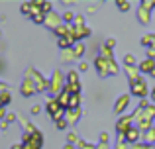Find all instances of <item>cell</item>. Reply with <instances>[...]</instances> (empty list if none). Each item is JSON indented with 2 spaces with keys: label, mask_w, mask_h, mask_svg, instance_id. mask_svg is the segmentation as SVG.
Returning <instances> with one entry per match:
<instances>
[{
  "label": "cell",
  "mask_w": 155,
  "mask_h": 149,
  "mask_svg": "<svg viewBox=\"0 0 155 149\" xmlns=\"http://www.w3.org/2000/svg\"><path fill=\"white\" fill-rule=\"evenodd\" d=\"M34 138H35V134L34 135H24V143H22V149H39V147H41V141H43V139L41 138H39V139H35V141H34Z\"/></svg>",
  "instance_id": "cell-1"
},
{
  "label": "cell",
  "mask_w": 155,
  "mask_h": 149,
  "mask_svg": "<svg viewBox=\"0 0 155 149\" xmlns=\"http://www.w3.org/2000/svg\"><path fill=\"white\" fill-rule=\"evenodd\" d=\"M145 92H147V84H145V80H134L132 83V94L136 96H143Z\"/></svg>",
  "instance_id": "cell-2"
},
{
  "label": "cell",
  "mask_w": 155,
  "mask_h": 149,
  "mask_svg": "<svg viewBox=\"0 0 155 149\" xmlns=\"http://www.w3.org/2000/svg\"><path fill=\"white\" fill-rule=\"evenodd\" d=\"M140 71H143V73H153L155 71V63H153V59H147V61H143L140 65Z\"/></svg>",
  "instance_id": "cell-3"
},
{
  "label": "cell",
  "mask_w": 155,
  "mask_h": 149,
  "mask_svg": "<svg viewBox=\"0 0 155 149\" xmlns=\"http://www.w3.org/2000/svg\"><path fill=\"white\" fill-rule=\"evenodd\" d=\"M128 102H130V96H128V94L120 96V100H118V104H116V108H114V110H116V112H122V110H124V106H126Z\"/></svg>",
  "instance_id": "cell-4"
},
{
  "label": "cell",
  "mask_w": 155,
  "mask_h": 149,
  "mask_svg": "<svg viewBox=\"0 0 155 149\" xmlns=\"http://www.w3.org/2000/svg\"><path fill=\"white\" fill-rule=\"evenodd\" d=\"M126 139H128V141H137V130L130 128V130L126 131Z\"/></svg>",
  "instance_id": "cell-5"
},
{
  "label": "cell",
  "mask_w": 155,
  "mask_h": 149,
  "mask_svg": "<svg viewBox=\"0 0 155 149\" xmlns=\"http://www.w3.org/2000/svg\"><path fill=\"white\" fill-rule=\"evenodd\" d=\"M77 102H79V94H73L71 98H69V104H67V106L69 108H77V106H79Z\"/></svg>",
  "instance_id": "cell-6"
},
{
  "label": "cell",
  "mask_w": 155,
  "mask_h": 149,
  "mask_svg": "<svg viewBox=\"0 0 155 149\" xmlns=\"http://www.w3.org/2000/svg\"><path fill=\"white\" fill-rule=\"evenodd\" d=\"M8 100H10V94H8V92H4V94H0V104H8Z\"/></svg>",
  "instance_id": "cell-7"
},
{
  "label": "cell",
  "mask_w": 155,
  "mask_h": 149,
  "mask_svg": "<svg viewBox=\"0 0 155 149\" xmlns=\"http://www.w3.org/2000/svg\"><path fill=\"white\" fill-rule=\"evenodd\" d=\"M116 4H118V6H120V10H124V12H126V10H128V8H130V4H128V2H120V0H118Z\"/></svg>",
  "instance_id": "cell-8"
},
{
  "label": "cell",
  "mask_w": 155,
  "mask_h": 149,
  "mask_svg": "<svg viewBox=\"0 0 155 149\" xmlns=\"http://www.w3.org/2000/svg\"><path fill=\"white\" fill-rule=\"evenodd\" d=\"M132 63H134V57L132 55H126V65H132Z\"/></svg>",
  "instance_id": "cell-9"
},
{
  "label": "cell",
  "mask_w": 155,
  "mask_h": 149,
  "mask_svg": "<svg viewBox=\"0 0 155 149\" xmlns=\"http://www.w3.org/2000/svg\"><path fill=\"white\" fill-rule=\"evenodd\" d=\"M22 12H24V14H28V12H30V4H24V6H22Z\"/></svg>",
  "instance_id": "cell-10"
},
{
  "label": "cell",
  "mask_w": 155,
  "mask_h": 149,
  "mask_svg": "<svg viewBox=\"0 0 155 149\" xmlns=\"http://www.w3.org/2000/svg\"><path fill=\"white\" fill-rule=\"evenodd\" d=\"M65 20H67V22H71V20H73V14H71V12H67V14H65Z\"/></svg>",
  "instance_id": "cell-11"
},
{
  "label": "cell",
  "mask_w": 155,
  "mask_h": 149,
  "mask_svg": "<svg viewBox=\"0 0 155 149\" xmlns=\"http://www.w3.org/2000/svg\"><path fill=\"white\" fill-rule=\"evenodd\" d=\"M12 149H22V145H18V143H16V145H12Z\"/></svg>",
  "instance_id": "cell-12"
},
{
  "label": "cell",
  "mask_w": 155,
  "mask_h": 149,
  "mask_svg": "<svg viewBox=\"0 0 155 149\" xmlns=\"http://www.w3.org/2000/svg\"><path fill=\"white\" fill-rule=\"evenodd\" d=\"M2 116H4V108H0V118H2Z\"/></svg>",
  "instance_id": "cell-13"
},
{
  "label": "cell",
  "mask_w": 155,
  "mask_h": 149,
  "mask_svg": "<svg viewBox=\"0 0 155 149\" xmlns=\"http://www.w3.org/2000/svg\"><path fill=\"white\" fill-rule=\"evenodd\" d=\"M65 149H73V145H65Z\"/></svg>",
  "instance_id": "cell-14"
},
{
  "label": "cell",
  "mask_w": 155,
  "mask_h": 149,
  "mask_svg": "<svg viewBox=\"0 0 155 149\" xmlns=\"http://www.w3.org/2000/svg\"><path fill=\"white\" fill-rule=\"evenodd\" d=\"M153 98H155V90H153Z\"/></svg>",
  "instance_id": "cell-15"
}]
</instances>
